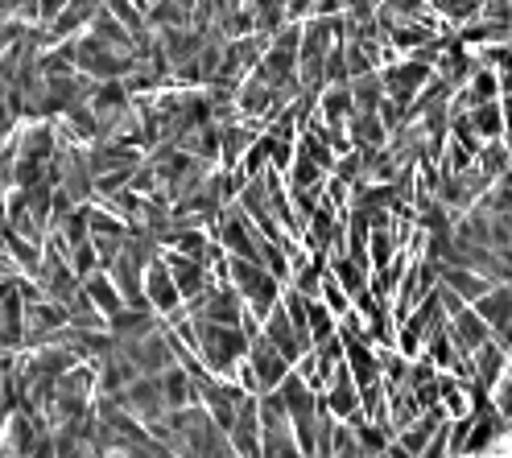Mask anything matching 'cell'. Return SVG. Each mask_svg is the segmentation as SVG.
I'll return each mask as SVG.
<instances>
[{
    "label": "cell",
    "mask_w": 512,
    "mask_h": 458,
    "mask_svg": "<svg viewBox=\"0 0 512 458\" xmlns=\"http://www.w3.org/2000/svg\"><path fill=\"white\" fill-rule=\"evenodd\" d=\"M228 277L236 281V289H240V298L244 302H252V310L256 314H273L277 310V277L265 269V265H252V260H228Z\"/></svg>",
    "instance_id": "6da1fadb"
},
{
    "label": "cell",
    "mask_w": 512,
    "mask_h": 458,
    "mask_svg": "<svg viewBox=\"0 0 512 458\" xmlns=\"http://www.w3.org/2000/svg\"><path fill=\"white\" fill-rule=\"evenodd\" d=\"M248 368L256 372V380H261V392L269 397V392H277L285 380H290V359H285L269 339H256L252 351H248Z\"/></svg>",
    "instance_id": "7a4b0ae2"
},
{
    "label": "cell",
    "mask_w": 512,
    "mask_h": 458,
    "mask_svg": "<svg viewBox=\"0 0 512 458\" xmlns=\"http://www.w3.org/2000/svg\"><path fill=\"white\" fill-rule=\"evenodd\" d=\"M446 335L455 339L459 355L475 359L479 351H484V347L492 343V326H488L484 318H479L475 310H463V314H455V318H451V326H446Z\"/></svg>",
    "instance_id": "3957f363"
},
{
    "label": "cell",
    "mask_w": 512,
    "mask_h": 458,
    "mask_svg": "<svg viewBox=\"0 0 512 458\" xmlns=\"http://www.w3.org/2000/svg\"><path fill=\"white\" fill-rule=\"evenodd\" d=\"M438 277H442V289H451V293H459L463 302H471V306H479L492 293V281L488 277H479V273H463V269H455V265H442L438 269Z\"/></svg>",
    "instance_id": "277c9868"
},
{
    "label": "cell",
    "mask_w": 512,
    "mask_h": 458,
    "mask_svg": "<svg viewBox=\"0 0 512 458\" xmlns=\"http://www.w3.org/2000/svg\"><path fill=\"white\" fill-rule=\"evenodd\" d=\"M83 293H87V302L100 310L108 322L112 318H120L124 310H128V302H124V293H116V281L108 277V273H95L91 281H83Z\"/></svg>",
    "instance_id": "5b68a950"
},
{
    "label": "cell",
    "mask_w": 512,
    "mask_h": 458,
    "mask_svg": "<svg viewBox=\"0 0 512 458\" xmlns=\"http://www.w3.org/2000/svg\"><path fill=\"white\" fill-rule=\"evenodd\" d=\"M145 289H149V306H157V310H174L182 302L178 281L166 269V260H153V269L145 273Z\"/></svg>",
    "instance_id": "8992f818"
},
{
    "label": "cell",
    "mask_w": 512,
    "mask_h": 458,
    "mask_svg": "<svg viewBox=\"0 0 512 458\" xmlns=\"http://www.w3.org/2000/svg\"><path fill=\"white\" fill-rule=\"evenodd\" d=\"M265 322H269V326H265V331H269L265 339H269V343H273V347H277V351H281V355H285V359H290V364H294V359H298V351H306V347H302V339H298V331H294L290 314H285V306H277V310H273Z\"/></svg>",
    "instance_id": "52a82bcc"
},
{
    "label": "cell",
    "mask_w": 512,
    "mask_h": 458,
    "mask_svg": "<svg viewBox=\"0 0 512 458\" xmlns=\"http://www.w3.org/2000/svg\"><path fill=\"white\" fill-rule=\"evenodd\" d=\"M471 124H475V133L479 137H488V145H496V137L504 133V108L500 104H488V108H479V112H471Z\"/></svg>",
    "instance_id": "ba28073f"
}]
</instances>
